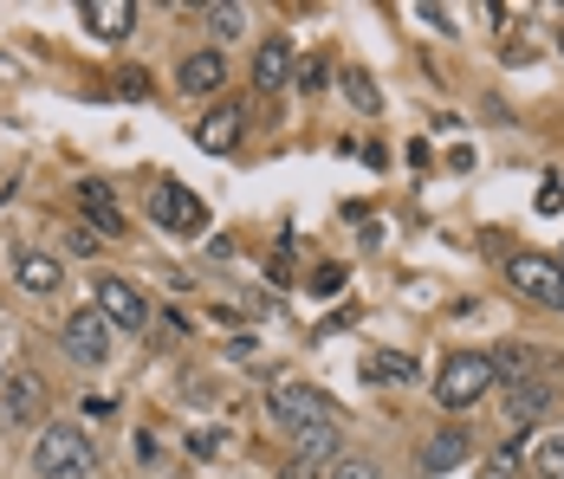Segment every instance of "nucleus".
<instances>
[{"label": "nucleus", "mask_w": 564, "mask_h": 479, "mask_svg": "<svg viewBox=\"0 0 564 479\" xmlns=\"http://www.w3.org/2000/svg\"><path fill=\"white\" fill-rule=\"evenodd\" d=\"M33 473L40 479H91L98 473V447L85 427H46L33 440Z\"/></svg>", "instance_id": "obj_1"}, {"label": "nucleus", "mask_w": 564, "mask_h": 479, "mask_svg": "<svg viewBox=\"0 0 564 479\" xmlns=\"http://www.w3.org/2000/svg\"><path fill=\"white\" fill-rule=\"evenodd\" d=\"M487 389H500V370H494L487 350H460V357H448L442 375H435V402H442V409H474Z\"/></svg>", "instance_id": "obj_2"}, {"label": "nucleus", "mask_w": 564, "mask_h": 479, "mask_svg": "<svg viewBox=\"0 0 564 479\" xmlns=\"http://www.w3.org/2000/svg\"><path fill=\"white\" fill-rule=\"evenodd\" d=\"M111 337H117L111 318H105L98 305H85V312H72V318H65V330H58V350H65L78 370H98V363L111 357Z\"/></svg>", "instance_id": "obj_3"}, {"label": "nucleus", "mask_w": 564, "mask_h": 479, "mask_svg": "<svg viewBox=\"0 0 564 479\" xmlns=\"http://www.w3.org/2000/svg\"><path fill=\"white\" fill-rule=\"evenodd\" d=\"M150 220H156V233H202V227H208V208H202L175 175H156V188H150Z\"/></svg>", "instance_id": "obj_4"}, {"label": "nucleus", "mask_w": 564, "mask_h": 479, "mask_svg": "<svg viewBox=\"0 0 564 479\" xmlns=\"http://www.w3.org/2000/svg\"><path fill=\"white\" fill-rule=\"evenodd\" d=\"M507 279L519 285V298H532L539 312H564V266L539 260V253H512Z\"/></svg>", "instance_id": "obj_5"}, {"label": "nucleus", "mask_w": 564, "mask_h": 479, "mask_svg": "<svg viewBox=\"0 0 564 479\" xmlns=\"http://www.w3.org/2000/svg\"><path fill=\"white\" fill-rule=\"evenodd\" d=\"M98 312L111 318V330H143L150 324V305L130 279H98Z\"/></svg>", "instance_id": "obj_6"}, {"label": "nucleus", "mask_w": 564, "mask_h": 479, "mask_svg": "<svg viewBox=\"0 0 564 479\" xmlns=\"http://www.w3.org/2000/svg\"><path fill=\"white\" fill-rule=\"evenodd\" d=\"M40 402H46V382L33 370H13L7 382H0V422L7 427H26L33 415H40Z\"/></svg>", "instance_id": "obj_7"}, {"label": "nucleus", "mask_w": 564, "mask_h": 479, "mask_svg": "<svg viewBox=\"0 0 564 479\" xmlns=\"http://www.w3.org/2000/svg\"><path fill=\"white\" fill-rule=\"evenodd\" d=\"M240 137H247V110H208L202 123H195V150H208V156H234L240 150Z\"/></svg>", "instance_id": "obj_8"}, {"label": "nucleus", "mask_w": 564, "mask_h": 479, "mask_svg": "<svg viewBox=\"0 0 564 479\" xmlns=\"http://www.w3.org/2000/svg\"><path fill=\"white\" fill-rule=\"evenodd\" d=\"M292 447H299V460H305V467H338V460H344V434H338L332 415H325V422L292 427Z\"/></svg>", "instance_id": "obj_9"}, {"label": "nucleus", "mask_w": 564, "mask_h": 479, "mask_svg": "<svg viewBox=\"0 0 564 479\" xmlns=\"http://www.w3.org/2000/svg\"><path fill=\"white\" fill-rule=\"evenodd\" d=\"M273 415H280L285 427H305V422H325L332 402H325L318 389H305V382H280V389H273Z\"/></svg>", "instance_id": "obj_10"}, {"label": "nucleus", "mask_w": 564, "mask_h": 479, "mask_svg": "<svg viewBox=\"0 0 564 479\" xmlns=\"http://www.w3.org/2000/svg\"><path fill=\"white\" fill-rule=\"evenodd\" d=\"M175 85L188 91V98H215L227 85V58L221 53H188L182 65H175Z\"/></svg>", "instance_id": "obj_11"}, {"label": "nucleus", "mask_w": 564, "mask_h": 479, "mask_svg": "<svg viewBox=\"0 0 564 479\" xmlns=\"http://www.w3.org/2000/svg\"><path fill=\"white\" fill-rule=\"evenodd\" d=\"M78 20H85L91 40H123V33L137 26V7H130V0H85Z\"/></svg>", "instance_id": "obj_12"}, {"label": "nucleus", "mask_w": 564, "mask_h": 479, "mask_svg": "<svg viewBox=\"0 0 564 479\" xmlns=\"http://www.w3.org/2000/svg\"><path fill=\"white\" fill-rule=\"evenodd\" d=\"M78 208H85V227H98L105 240L123 233V208H117L111 182H78Z\"/></svg>", "instance_id": "obj_13"}, {"label": "nucleus", "mask_w": 564, "mask_h": 479, "mask_svg": "<svg viewBox=\"0 0 564 479\" xmlns=\"http://www.w3.org/2000/svg\"><path fill=\"white\" fill-rule=\"evenodd\" d=\"M13 285H20V292H33V298H46V292L65 285V266H58L53 253H33V247H26V253L13 260Z\"/></svg>", "instance_id": "obj_14"}, {"label": "nucleus", "mask_w": 564, "mask_h": 479, "mask_svg": "<svg viewBox=\"0 0 564 479\" xmlns=\"http://www.w3.org/2000/svg\"><path fill=\"white\" fill-rule=\"evenodd\" d=\"M467 460V427H442V434H429V447H422V473H454Z\"/></svg>", "instance_id": "obj_15"}, {"label": "nucleus", "mask_w": 564, "mask_h": 479, "mask_svg": "<svg viewBox=\"0 0 564 479\" xmlns=\"http://www.w3.org/2000/svg\"><path fill=\"white\" fill-rule=\"evenodd\" d=\"M545 409H552V382H545V375L512 382V395H507V415H512V422H539Z\"/></svg>", "instance_id": "obj_16"}, {"label": "nucleus", "mask_w": 564, "mask_h": 479, "mask_svg": "<svg viewBox=\"0 0 564 479\" xmlns=\"http://www.w3.org/2000/svg\"><path fill=\"white\" fill-rule=\"evenodd\" d=\"M253 85H260V91L292 85V53H285V40H267V46L253 53Z\"/></svg>", "instance_id": "obj_17"}, {"label": "nucleus", "mask_w": 564, "mask_h": 479, "mask_svg": "<svg viewBox=\"0 0 564 479\" xmlns=\"http://www.w3.org/2000/svg\"><path fill=\"white\" fill-rule=\"evenodd\" d=\"M364 382H415V357H395V350H370V357H364Z\"/></svg>", "instance_id": "obj_18"}, {"label": "nucleus", "mask_w": 564, "mask_h": 479, "mask_svg": "<svg viewBox=\"0 0 564 479\" xmlns=\"http://www.w3.org/2000/svg\"><path fill=\"white\" fill-rule=\"evenodd\" d=\"M532 467H539V479H564V427L532 440Z\"/></svg>", "instance_id": "obj_19"}, {"label": "nucleus", "mask_w": 564, "mask_h": 479, "mask_svg": "<svg viewBox=\"0 0 564 479\" xmlns=\"http://www.w3.org/2000/svg\"><path fill=\"white\" fill-rule=\"evenodd\" d=\"M208 33H215V40H240V33H247V7L215 0V7H208Z\"/></svg>", "instance_id": "obj_20"}, {"label": "nucleus", "mask_w": 564, "mask_h": 479, "mask_svg": "<svg viewBox=\"0 0 564 479\" xmlns=\"http://www.w3.org/2000/svg\"><path fill=\"white\" fill-rule=\"evenodd\" d=\"M111 91H117V98H130V105H143V98H150L156 85H150V72H137V65H123V72L111 78Z\"/></svg>", "instance_id": "obj_21"}, {"label": "nucleus", "mask_w": 564, "mask_h": 479, "mask_svg": "<svg viewBox=\"0 0 564 479\" xmlns=\"http://www.w3.org/2000/svg\"><path fill=\"white\" fill-rule=\"evenodd\" d=\"M344 98H350L357 110H383V91H377L364 72H344Z\"/></svg>", "instance_id": "obj_22"}, {"label": "nucleus", "mask_w": 564, "mask_h": 479, "mask_svg": "<svg viewBox=\"0 0 564 479\" xmlns=\"http://www.w3.org/2000/svg\"><path fill=\"white\" fill-rule=\"evenodd\" d=\"M325 479H383V473H377L370 460H338V467H332Z\"/></svg>", "instance_id": "obj_23"}, {"label": "nucleus", "mask_w": 564, "mask_h": 479, "mask_svg": "<svg viewBox=\"0 0 564 479\" xmlns=\"http://www.w3.org/2000/svg\"><path fill=\"white\" fill-rule=\"evenodd\" d=\"M292 85H305V91H318L325 85V65L312 58V65H292Z\"/></svg>", "instance_id": "obj_24"}, {"label": "nucleus", "mask_w": 564, "mask_h": 479, "mask_svg": "<svg viewBox=\"0 0 564 479\" xmlns=\"http://www.w3.org/2000/svg\"><path fill=\"white\" fill-rule=\"evenodd\" d=\"M312 292H318V298H332V292H344V266H325L318 279H312Z\"/></svg>", "instance_id": "obj_25"}, {"label": "nucleus", "mask_w": 564, "mask_h": 479, "mask_svg": "<svg viewBox=\"0 0 564 479\" xmlns=\"http://www.w3.org/2000/svg\"><path fill=\"white\" fill-rule=\"evenodd\" d=\"M72 253H98V227H72Z\"/></svg>", "instance_id": "obj_26"}, {"label": "nucleus", "mask_w": 564, "mask_h": 479, "mask_svg": "<svg viewBox=\"0 0 564 479\" xmlns=\"http://www.w3.org/2000/svg\"><path fill=\"white\" fill-rule=\"evenodd\" d=\"M564 208V188L558 182H545V188H539V214H558Z\"/></svg>", "instance_id": "obj_27"}, {"label": "nucleus", "mask_w": 564, "mask_h": 479, "mask_svg": "<svg viewBox=\"0 0 564 479\" xmlns=\"http://www.w3.org/2000/svg\"><path fill=\"white\" fill-rule=\"evenodd\" d=\"M188 447H195V454H202V460H215V454H221V434H195V440H188Z\"/></svg>", "instance_id": "obj_28"}, {"label": "nucleus", "mask_w": 564, "mask_h": 479, "mask_svg": "<svg viewBox=\"0 0 564 479\" xmlns=\"http://www.w3.org/2000/svg\"><path fill=\"white\" fill-rule=\"evenodd\" d=\"M558 53H564V33H558Z\"/></svg>", "instance_id": "obj_29"}]
</instances>
